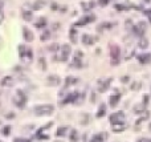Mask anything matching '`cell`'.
<instances>
[{
	"mask_svg": "<svg viewBox=\"0 0 151 142\" xmlns=\"http://www.w3.org/2000/svg\"><path fill=\"white\" fill-rule=\"evenodd\" d=\"M15 142H28V141H24V139H20V138H16Z\"/></svg>",
	"mask_w": 151,
	"mask_h": 142,
	"instance_id": "obj_36",
	"label": "cell"
},
{
	"mask_svg": "<svg viewBox=\"0 0 151 142\" xmlns=\"http://www.w3.org/2000/svg\"><path fill=\"white\" fill-rule=\"evenodd\" d=\"M13 82H15L13 77H12V76H5L3 80L0 81V85H1L3 88H9V86L13 85Z\"/></svg>",
	"mask_w": 151,
	"mask_h": 142,
	"instance_id": "obj_8",
	"label": "cell"
},
{
	"mask_svg": "<svg viewBox=\"0 0 151 142\" xmlns=\"http://www.w3.org/2000/svg\"><path fill=\"white\" fill-rule=\"evenodd\" d=\"M3 20H4V13L1 11H0V24L3 23Z\"/></svg>",
	"mask_w": 151,
	"mask_h": 142,
	"instance_id": "obj_34",
	"label": "cell"
},
{
	"mask_svg": "<svg viewBox=\"0 0 151 142\" xmlns=\"http://www.w3.org/2000/svg\"><path fill=\"white\" fill-rule=\"evenodd\" d=\"M98 1H100V4H101V5H106L109 0H98Z\"/></svg>",
	"mask_w": 151,
	"mask_h": 142,
	"instance_id": "obj_33",
	"label": "cell"
},
{
	"mask_svg": "<svg viewBox=\"0 0 151 142\" xmlns=\"http://www.w3.org/2000/svg\"><path fill=\"white\" fill-rule=\"evenodd\" d=\"M96 20V16L94 15H86V16H84L82 19H80L76 23V25H85V24H88V23H92V21H94Z\"/></svg>",
	"mask_w": 151,
	"mask_h": 142,
	"instance_id": "obj_7",
	"label": "cell"
},
{
	"mask_svg": "<svg viewBox=\"0 0 151 142\" xmlns=\"http://www.w3.org/2000/svg\"><path fill=\"white\" fill-rule=\"evenodd\" d=\"M81 7L84 8V11H89V9H92L94 7V1H84L81 4Z\"/></svg>",
	"mask_w": 151,
	"mask_h": 142,
	"instance_id": "obj_17",
	"label": "cell"
},
{
	"mask_svg": "<svg viewBox=\"0 0 151 142\" xmlns=\"http://www.w3.org/2000/svg\"><path fill=\"white\" fill-rule=\"evenodd\" d=\"M93 41H94V38L92 37L90 35H88V33H85V35L82 36V42H84V44H86V45H92V44H93Z\"/></svg>",
	"mask_w": 151,
	"mask_h": 142,
	"instance_id": "obj_13",
	"label": "cell"
},
{
	"mask_svg": "<svg viewBox=\"0 0 151 142\" xmlns=\"http://www.w3.org/2000/svg\"><path fill=\"white\" fill-rule=\"evenodd\" d=\"M119 94H114V96L110 97V100H109V104H110V106H115L117 104H118V101H119Z\"/></svg>",
	"mask_w": 151,
	"mask_h": 142,
	"instance_id": "obj_15",
	"label": "cell"
},
{
	"mask_svg": "<svg viewBox=\"0 0 151 142\" xmlns=\"http://www.w3.org/2000/svg\"><path fill=\"white\" fill-rule=\"evenodd\" d=\"M35 25H36L37 28L45 27V25H47V19H45V17H39V19H37V21H36Z\"/></svg>",
	"mask_w": 151,
	"mask_h": 142,
	"instance_id": "obj_18",
	"label": "cell"
},
{
	"mask_svg": "<svg viewBox=\"0 0 151 142\" xmlns=\"http://www.w3.org/2000/svg\"><path fill=\"white\" fill-rule=\"evenodd\" d=\"M70 52H72V48H70L69 44H62L60 46V50H58V60L60 61H68V58L70 56Z\"/></svg>",
	"mask_w": 151,
	"mask_h": 142,
	"instance_id": "obj_1",
	"label": "cell"
},
{
	"mask_svg": "<svg viewBox=\"0 0 151 142\" xmlns=\"http://www.w3.org/2000/svg\"><path fill=\"white\" fill-rule=\"evenodd\" d=\"M123 118H125L123 111H117V113H113L109 119H110V122L114 125V123H121L122 121H123Z\"/></svg>",
	"mask_w": 151,
	"mask_h": 142,
	"instance_id": "obj_6",
	"label": "cell"
},
{
	"mask_svg": "<svg viewBox=\"0 0 151 142\" xmlns=\"http://www.w3.org/2000/svg\"><path fill=\"white\" fill-rule=\"evenodd\" d=\"M23 36H24V38H25V41H33V38H35V36H33V33H32L29 29H28L27 27H23Z\"/></svg>",
	"mask_w": 151,
	"mask_h": 142,
	"instance_id": "obj_10",
	"label": "cell"
},
{
	"mask_svg": "<svg viewBox=\"0 0 151 142\" xmlns=\"http://www.w3.org/2000/svg\"><path fill=\"white\" fill-rule=\"evenodd\" d=\"M105 113H106V106H105V105L102 104V105L100 106V109H98V111H97V117H98V118L104 117Z\"/></svg>",
	"mask_w": 151,
	"mask_h": 142,
	"instance_id": "obj_20",
	"label": "cell"
},
{
	"mask_svg": "<svg viewBox=\"0 0 151 142\" xmlns=\"http://www.w3.org/2000/svg\"><path fill=\"white\" fill-rule=\"evenodd\" d=\"M150 130H151V123H150Z\"/></svg>",
	"mask_w": 151,
	"mask_h": 142,
	"instance_id": "obj_39",
	"label": "cell"
},
{
	"mask_svg": "<svg viewBox=\"0 0 151 142\" xmlns=\"http://www.w3.org/2000/svg\"><path fill=\"white\" fill-rule=\"evenodd\" d=\"M148 46V42H147V40L146 38H142L139 41V48H142V49H146Z\"/></svg>",
	"mask_w": 151,
	"mask_h": 142,
	"instance_id": "obj_23",
	"label": "cell"
},
{
	"mask_svg": "<svg viewBox=\"0 0 151 142\" xmlns=\"http://www.w3.org/2000/svg\"><path fill=\"white\" fill-rule=\"evenodd\" d=\"M1 5H3V3H1V1H0V8H1Z\"/></svg>",
	"mask_w": 151,
	"mask_h": 142,
	"instance_id": "obj_37",
	"label": "cell"
},
{
	"mask_svg": "<svg viewBox=\"0 0 151 142\" xmlns=\"http://www.w3.org/2000/svg\"><path fill=\"white\" fill-rule=\"evenodd\" d=\"M146 15H147L148 20H150V21H151V9H147V11H146Z\"/></svg>",
	"mask_w": 151,
	"mask_h": 142,
	"instance_id": "obj_32",
	"label": "cell"
},
{
	"mask_svg": "<svg viewBox=\"0 0 151 142\" xmlns=\"http://www.w3.org/2000/svg\"><path fill=\"white\" fill-rule=\"evenodd\" d=\"M21 15H23V19L25 20V21H31V20L33 19V12H32L31 4H24Z\"/></svg>",
	"mask_w": 151,
	"mask_h": 142,
	"instance_id": "obj_3",
	"label": "cell"
},
{
	"mask_svg": "<svg viewBox=\"0 0 151 142\" xmlns=\"http://www.w3.org/2000/svg\"><path fill=\"white\" fill-rule=\"evenodd\" d=\"M70 141L77 142V131L76 130H72V133H70Z\"/></svg>",
	"mask_w": 151,
	"mask_h": 142,
	"instance_id": "obj_26",
	"label": "cell"
},
{
	"mask_svg": "<svg viewBox=\"0 0 151 142\" xmlns=\"http://www.w3.org/2000/svg\"><path fill=\"white\" fill-rule=\"evenodd\" d=\"M50 35H52V33H50V31H44L43 32V35H41V41H47L48 38L50 37Z\"/></svg>",
	"mask_w": 151,
	"mask_h": 142,
	"instance_id": "obj_21",
	"label": "cell"
},
{
	"mask_svg": "<svg viewBox=\"0 0 151 142\" xmlns=\"http://www.w3.org/2000/svg\"><path fill=\"white\" fill-rule=\"evenodd\" d=\"M148 115H150V113H148V111H143V113H142V115H140V119L138 121V123H139L140 121H144V119H147Z\"/></svg>",
	"mask_w": 151,
	"mask_h": 142,
	"instance_id": "obj_28",
	"label": "cell"
},
{
	"mask_svg": "<svg viewBox=\"0 0 151 142\" xmlns=\"http://www.w3.org/2000/svg\"><path fill=\"white\" fill-rule=\"evenodd\" d=\"M20 60H21V62L23 64H25V65H28V64H31L32 60H33V54H32V49H25V52H24L21 56H20Z\"/></svg>",
	"mask_w": 151,
	"mask_h": 142,
	"instance_id": "obj_5",
	"label": "cell"
},
{
	"mask_svg": "<svg viewBox=\"0 0 151 142\" xmlns=\"http://www.w3.org/2000/svg\"><path fill=\"white\" fill-rule=\"evenodd\" d=\"M66 129H68V127H58V130H57V135L58 137H61V135H65L66 134Z\"/></svg>",
	"mask_w": 151,
	"mask_h": 142,
	"instance_id": "obj_25",
	"label": "cell"
},
{
	"mask_svg": "<svg viewBox=\"0 0 151 142\" xmlns=\"http://www.w3.org/2000/svg\"><path fill=\"white\" fill-rule=\"evenodd\" d=\"M0 142H1V141H0Z\"/></svg>",
	"mask_w": 151,
	"mask_h": 142,
	"instance_id": "obj_40",
	"label": "cell"
},
{
	"mask_svg": "<svg viewBox=\"0 0 151 142\" xmlns=\"http://www.w3.org/2000/svg\"><path fill=\"white\" fill-rule=\"evenodd\" d=\"M130 25L133 27V21H131V20H127V21H126V28L129 29V28H130Z\"/></svg>",
	"mask_w": 151,
	"mask_h": 142,
	"instance_id": "obj_31",
	"label": "cell"
},
{
	"mask_svg": "<svg viewBox=\"0 0 151 142\" xmlns=\"http://www.w3.org/2000/svg\"><path fill=\"white\" fill-rule=\"evenodd\" d=\"M94 138H96L97 142H104L105 139L107 138V133H100V134H97Z\"/></svg>",
	"mask_w": 151,
	"mask_h": 142,
	"instance_id": "obj_19",
	"label": "cell"
},
{
	"mask_svg": "<svg viewBox=\"0 0 151 142\" xmlns=\"http://www.w3.org/2000/svg\"><path fill=\"white\" fill-rule=\"evenodd\" d=\"M48 49H49V50H57L58 49V45H57V44H52V45L48 46Z\"/></svg>",
	"mask_w": 151,
	"mask_h": 142,
	"instance_id": "obj_30",
	"label": "cell"
},
{
	"mask_svg": "<svg viewBox=\"0 0 151 142\" xmlns=\"http://www.w3.org/2000/svg\"><path fill=\"white\" fill-rule=\"evenodd\" d=\"M54 142H62V141H54Z\"/></svg>",
	"mask_w": 151,
	"mask_h": 142,
	"instance_id": "obj_38",
	"label": "cell"
},
{
	"mask_svg": "<svg viewBox=\"0 0 151 142\" xmlns=\"http://www.w3.org/2000/svg\"><path fill=\"white\" fill-rule=\"evenodd\" d=\"M138 142H150V141L146 138H140V139H138Z\"/></svg>",
	"mask_w": 151,
	"mask_h": 142,
	"instance_id": "obj_35",
	"label": "cell"
},
{
	"mask_svg": "<svg viewBox=\"0 0 151 142\" xmlns=\"http://www.w3.org/2000/svg\"><path fill=\"white\" fill-rule=\"evenodd\" d=\"M44 7V3H41V1H35V4L32 5V9H35V11H37V9H40V8H43Z\"/></svg>",
	"mask_w": 151,
	"mask_h": 142,
	"instance_id": "obj_22",
	"label": "cell"
},
{
	"mask_svg": "<svg viewBox=\"0 0 151 142\" xmlns=\"http://www.w3.org/2000/svg\"><path fill=\"white\" fill-rule=\"evenodd\" d=\"M110 82H111V80H110V78H107V80L104 81V82H101L100 86H98V90H100L101 93L106 92V90H107V88H109V85H110Z\"/></svg>",
	"mask_w": 151,
	"mask_h": 142,
	"instance_id": "obj_12",
	"label": "cell"
},
{
	"mask_svg": "<svg viewBox=\"0 0 151 142\" xmlns=\"http://www.w3.org/2000/svg\"><path fill=\"white\" fill-rule=\"evenodd\" d=\"M125 123L121 122V123H114L113 125V131H115V133H119V131H123L125 130Z\"/></svg>",
	"mask_w": 151,
	"mask_h": 142,
	"instance_id": "obj_14",
	"label": "cell"
},
{
	"mask_svg": "<svg viewBox=\"0 0 151 142\" xmlns=\"http://www.w3.org/2000/svg\"><path fill=\"white\" fill-rule=\"evenodd\" d=\"M138 60H139L140 64H148L151 61V54L150 53H143L138 56Z\"/></svg>",
	"mask_w": 151,
	"mask_h": 142,
	"instance_id": "obj_11",
	"label": "cell"
},
{
	"mask_svg": "<svg viewBox=\"0 0 151 142\" xmlns=\"http://www.w3.org/2000/svg\"><path fill=\"white\" fill-rule=\"evenodd\" d=\"M39 64H40V66L43 68V70L47 69V65H45V58H44V57H40L39 58Z\"/></svg>",
	"mask_w": 151,
	"mask_h": 142,
	"instance_id": "obj_27",
	"label": "cell"
},
{
	"mask_svg": "<svg viewBox=\"0 0 151 142\" xmlns=\"http://www.w3.org/2000/svg\"><path fill=\"white\" fill-rule=\"evenodd\" d=\"M9 133H11V127H9V126H4V129H3V134H4V135H8Z\"/></svg>",
	"mask_w": 151,
	"mask_h": 142,
	"instance_id": "obj_29",
	"label": "cell"
},
{
	"mask_svg": "<svg viewBox=\"0 0 151 142\" xmlns=\"http://www.w3.org/2000/svg\"><path fill=\"white\" fill-rule=\"evenodd\" d=\"M74 82H77V80H76V78H72V77H68V78H66V82H65V88H68V86H70V84H74Z\"/></svg>",
	"mask_w": 151,
	"mask_h": 142,
	"instance_id": "obj_24",
	"label": "cell"
},
{
	"mask_svg": "<svg viewBox=\"0 0 151 142\" xmlns=\"http://www.w3.org/2000/svg\"><path fill=\"white\" fill-rule=\"evenodd\" d=\"M69 37H70V40L73 41V44H76L77 42V31L74 29L73 27L70 28V33H69Z\"/></svg>",
	"mask_w": 151,
	"mask_h": 142,
	"instance_id": "obj_16",
	"label": "cell"
},
{
	"mask_svg": "<svg viewBox=\"0 0 151 142\" xmlns=\"http://www.w3.org/2000/svg\"><path fill=\"white\" fill-rule=\"evenodd\" d=\"M119 54H121V50H119V48H118V45H115V44H111V45H110V56H111L113 64H118Z\"/></svg>",
	"mask_w": 151,
	"mask_h": 142,
	"instance_id": "obj_4",
	"label": "cell"
},
{
	"mask_svg": "<svg viewBox=\"0 0 151 142\" xmlns=\"http://www.w3.org/2000/svg\"><path fill=\"white\" fill-rule=\"evenodd\" d=\"M54 111V107L52 105H39L35 107L36 115H50Z\"/></svg>",
	"mask_w": 151,
	"mask_h": 142,
	"instance_id": "obj_2",
	"label": "cell"
},
{
	"mask_svg": "<svg viewBox=\"0 0 151 142\" xmlns=\"http://www.w3.org/2000/svg\"><path fill=\"white\" fill-rule=\"evenodd\" d=\"M60 82H61V80H60V77L56 76V74H52V76L48 77V84H49L50 86H58Z\"/></svg>",
	"mask_w": 151,
	"mask_h": 142,
	"instance_id": "obj_9",
	"label": "cell"
}]
</instances>
